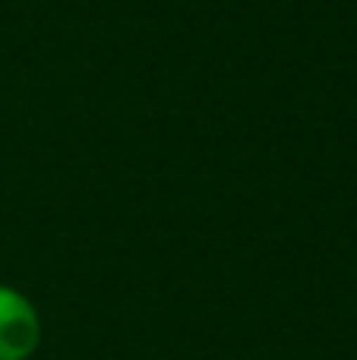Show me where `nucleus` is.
Segmentation results:
<instances>
[{
	"label": "nucleus",
	"instance_id": "obj_1",
	"mask_svg": "<svg viewBox=\"0 0 357 360\" xmlns=\"http://www.w3.org/2000/svg\"><path fill=\"white\" fill-rule=\"evenodd\" d=\"M41 345V316L19 288L0 281V360H29Z\"/></svg>",
	"mask_w": 357,
	"mask_h": 360
}]
</instances>
